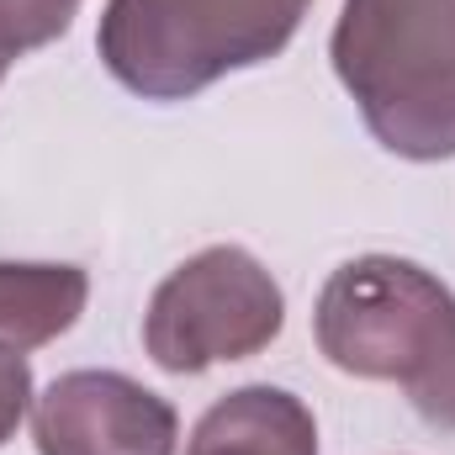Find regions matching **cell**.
<instances>
[{"label":"cell","mask_w":455,"mask_h":455,"mask_svg":"<svg viewBox=\"0 0 455 455\" xmlns=\"http://www.w3.org/2000/svg\"><path fill=\"white\" fill-rule=\"evenodd\" d=\"M329 59L387 154L455 159V0H344Z\"/></svg>","instance_id":"1"},{"label":"cell","mask_w":455,"mask_h":455,"mask_svg":"<svg viewBox=\"0 0 455 455\" xmlns=\"http://www.w3.org/2000/svg\"><path fill=\"white\" fill-rule=\"evenodd\" d=\"M313 0H107L96 53L122 91L191 101L297 37Z\"/></svg>","instance_id":"2"},{"label":"cell","mask_w":455,"mask_h":455,"mask_svg":"<svg viewBox=\"0 0 455 455\" xmlns=\"http://www.w3.org/2000/svg\"><path fill=\"white\" fill-rule=\"evenodd\" d=\"M455 323V291L413 259L360 254L323 281L313 334L329 365L360 381L408 387Z\"/></svg>","instance_id":"3"},{"label":"cell","mask_w":455,"mask_h":455,"mask_svg":"<svg viewBox=\"0 0 455 455\" xmlns=\"http://www.w3.org/2000/svg\"><path fill=\"white\" fill-rule=\"evenodd\" d=\"M286 297L275 275L238 243H212L175 265L143 313V349L170 376H202L281 339Z\"/></svg>","instance_id":"4"},{"label":"cell","mask_w":455,"mask_h":455,"mask_svg":"<svg viewBox=\"0 0 455 455\" xmlns=\"http://www.w3.org/2000/svg\"><path fill=\"white\" fill-rule=\"evenodd\" d=\"M37 455H175V408L122 371H64L32 397Z\"/></svg>","instance_id":"5"},{"label":"cell","mask_w":455,"mask_h":455,"mask_svg":"<svg viewBox=\"0 0 455 455\" xmlns=\"http://www.w3.org/2000/svg\"><path fill=\"white\" fill-rule=\"evenodd\" d=\"M186 455H318V424L297 392L254 381L202 413Z\"/></svg>","instance_id":"6"},{"label":"cell","mask_w":455,"mask_h":455,"mask_svg":"<svg viewBox=\"0 0 455 455\" xmlns=\"http://www.w3.org/2000/svg\"><path fill=\"white\" fill-rule=\"evenodd\" d=\"M91 275L80 265L0 259V349H37L80 323Z\"/></svg>","instance_id":"7"},{"label":"cell","mask_w":455,"mask_h":455,"mask_svg":"<svg viewBox=\"0 0 455 455\" xmlns=\"http://www.w3.org/2000/svg\"><path fill=\"white\" fill-rule=\"evenodd\" d=\"M80 5L85 0H0V80L21 53L64 37L69 21L80 16Z\"/></svg>","instance_id":"8"},{"label":"cell","mask_w":455,"mask_h":455,"mask_svg":"<svg viewBox=\"0 0 455 455\" xmlns=\"http://www.w3.org/2000/svg\"><path fill=\"white\" fill-rule=\"evenodd\" d=\"M403 392H408V403L419 408L424 424L455 429V323H451V334L440 339V349L419 365V376H413Z\"/></svg>","instance_id":"9"},{"label":"cell","mask_w":455,"mask_h":455,"mask_svg":"<svg viewBox=\"0 0 455 455\" xmlns=\"http://www.w3.org/2000/svg\"><path fill=\"white\" fill-rule=\"evenodd\" d=\"M27 408H32V365L21 349H0V445L16 435Z\"/></svg>","instance_id":"10"}]
</instances>
